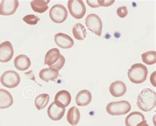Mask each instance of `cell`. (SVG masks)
Masks as SVG:
<instances>
[{
    "instance_id": "cell-6",
    "label": "cell",
    "mask_w": 156,
    "mask_h": 126,
    "mask_svg": "<svg viewBox=\"0 0 156 126\" xmlns=\"http://www.w3.org/2000/svg\"><path fill=\"white\" fill-rule=\"evenodd\" d=\"M85 23L86 26L90 31L98 36H101L103 25L99 16L94 13L90 14L86 18Z\"/></svg>"
},
{
    "instance_id": "cell-28",
    "label": "cell",
    "mask_w": 156,
    "mask_h": 126,
    "mask_svg": "<svg viewBox=\"0 0 156 126\" xmlns=\"http://www.w3.org/2000/svg\"><path fill=\"white\" fill-rule=\"evenodd\" d=\"M98 5L102 7H109L115 3L114 0H98Z\"/></svg>"
},
{
    "instance_id": "cell-21",
    "label": "cell",
    "mask_w": 156,
    "mask_h": 126,
    "mask_svg": "<svg viewBox=\"0 0 156 126\" xmlns=\"http://www.w3.org/2000/svg\"><path fill=\"white\" fill-rule=\"evenodd\" d=\"M49 3L50 0H33L30 2V5L36 13H43L48 9Z\"/></svg>"
},
{
    "instance_id": "cell-18",
    "label": "cell",
    "mask_w": 156,
    "mask_h": 126,
    "mask_svg": "<svg viewBox=\"0 0 156 126\" xmlns=\"http://www.w3.org/2000/svg\"><path fill=\"white\" fill-rule=\"evenodd\" d=\"M60 51L57 48H52L49 50L44 58V64L47 65L49 67L55 63L59 60L61 57Z\"/></svg>"
},
{
    "instance_id": "cell-14",
    "label": "cell",
    "mask_w": 156,
    "mask_h": 126,
    "mask_svg": "<svg viewBox=\"0 0 156 126\" xmlns=\"http://www.w3.org/2000/svg\"><path fill=\"white\" fill-rule=\"evenodd\" d=\"M15 67L19 71H26L31 66V61L26 55H19L14 60Z\"/></svg>"
},
{
    "instance_id": "cell-11",
    "label": "cell",
    "mask_w": 156,
    "mask_h": 126,
    "mask_svg": "<svg viewBox=\"0 0 156 126\" xmlns=\"http://www.w3.org/2000/svg\"><path fill=\"white\" fill-rule=\"evenodd\" d=\"M54 100L55 104L61 108H65L71 103V95L69 91L66 90H62L57 93Z\"/></svg>"
},
{
    "instance_id": "cell-19",
    "label": "cell",
    "mask_w": 156,
    "mask_h": 126,
    "mask_svg": "<svg viewBox=\"0 0 156 126\" xmlns=\"http://www.w3.org/2000/svg\"><path fill=\"white\" fill-rule=\"evenodd\" d=\"M145 120V117L141 112H133L127 116L125 119L126 126H136L140 122Z\"/></svg>"
},
{
    "instance_id": "cell-9",
    "label": "cell",
    "mask_w": 156,
    "mask_h": 126,
    "mask_svg": "<svg viewBox=\"0 0 156 126\" xmlns=\"http://www.w3.org/2000/svg\"><path fill=\"white\" fill-rule=\"evenodd\" d=\"M13 54L14 50L11 42L5 41L0 44V62H9Z\"/></svg>"
},
{
    "instance_id": "cell-16",
    "label": "cell",
    "mask_w": 156,
    "mask_h": 126,
    "mask_svg": "<svg viewBox=\"0 0 156 126\" xmlns=\"http://www.w3.org/2000/svg\"><path fill=\"white\" fill-rule=\"evenodd\" d=\"M59 76V71L52 68H45L39 73L40 78L42 81L49 82L50 81H55Z\"/></svg>"
},
{
    "instance_id": "cell-10",
    "label": "cell",
    "mask_w": 156,
    "mask_h": 126,
    "mask_svg": "<svg viewBox=\"0 0 156 126\" xmlns=\"http://www.w3.org/2000/svg\"><path fill=\"white\" fill-rule=\"evenodd\" d=\"M55 42L59 47L63 49H69L74 46V41L71 36L60 32L55 35Z\"/></svg>"
},
{
    "instance_id": "cell-5",
    "label": "cell",
    "mask_w": 156,
    "mask_h": 126,
    "mask_svg": "<svg viewBox=\"0 0 156 126\" xmlns=\"http://www.w3.org/2000/svg\"><path fill=\"white\" fill-rule=\"evenodd\" d=\"M0 81L3 86L9 88H14L20 84V77L18 73L9 70L3 73L0 78Z\"/></svg>"
},
{
    "instance_id": "cell-17",
    "label": "cell",
    "mask_w": 156,
    "mask_h": 126,
    "mask_svg": "<svg viewBox=\"0 0 156 126\" xmlns=\"http://www.w3.org/2000/svg\"><path fill=\"white\" fill-rule=\"evenodd\" d=\"M92 99L91 92L88 90H83L76 95V103L79 106H86L91 103Z\"/></svg>"
},
{
    "instance_id": "cell-27",
    "label": "cell",
    "mask_w": 156,
    "mask_h": 126,
    "mask_svg": "<svg viewBox=\"0 0 156 126\" xmlns=\"http://www.w3.org/2000/svg\"><path fill=\"white\" fill-rule=\"evenodd\" d=\"M117 14L121 18H124L128 15V9L126 6H122L119 7L117 10Z\"/></svg>"
},
{
    "instance_id": "cell-23",
    "label": "cell",
    "mask_w": 156,
    "mask_h": 126,
    "mask_svg": "<svg viewBox=\"0 0 156 126\" xmlns=\"http://www.w3.org/2000/svg\"><path fill=\"white\" fill-rule=\"evenodd\" d=\"M49 101H50V96H49V95L46 94V93L39 95L35 99V106L38 110H41L46 107Z\"/></svg>"
},
{
    "instance_id": "cell-15",
    "label": "cell",
    "mask_w": 156,
    "mask_h": 126,
    "mask_svg": "<svg viewBox=\"0 0 156 126\" xmlns=\"http://www.w3.org/2000/svg\"><path fill=\"white\" fill-rule=\"evenodd\" d=\"M13 104V98L5 89L0 88V109L9 108Z\"/></svg>"
},
{
    "instance_id": "cell-1",
    "label": "cell",
    "mask_w": 156,
    "mask_h": 126,
    "mask_svg": "<svg viewBox=\"0 0 156 126\" xmlns=\"http://www.w3.org/2000/svg\"><path fill=\"white\" fill-rule=\"evenodd\" d=\"M138 107L144 112H149L156 105L155 92L151 88H144L140 92L137 99Z\"/></svg>"
},
{
    "instance_id": "cell-24",
    "label": "cell",
    "mask_w": 156,
    "mask_h": 126,
    "mask_svg": "<svg viewBox=\"0 0 156 126\" xmlns=\"http://www.w3.org/2000/svg\"><path fill=\"white\" fill-rule=\"evenodd\" d=\"M142 60L144 63L147 65H153L156 62V52L155 51H150L144 53L142 54Z\"/></svg>"
},
{
    "instance_id": "cell-29",
    "label": "cell",
    "mask_w": 156,
    "mask_h": 126,
    "mask_svg": "<svg viewBox=\"0 0 156 126\" xmlns=\"http://www.w3.org/2000/svg\"><path fill=\"white\" fill-rule=\"evenodd\" d=\"M87 3H88V5L91 7L92 8H96L100 7V5H98V0H96V1H87Z\"/></svg>"
},
{
    "instance_id": "cell-22",
    "label": "cell",
    "mask_w": 156,
    "mask_h": 126,
    "mask_svg": "<svg viewBox=\"0 0 156 126\" xmlns=\"http://www.w3.org/2000/svg\"><path fill=\"white\" fill-rule=\"evenodd\" d=\"M73 34L76 40H83L87 36V30L81 23H76L73 28Z\"/></svg>"
},
{
    "instance_id": "cell-2",
    "label": "cell",
    "mask_w": 156,
    "mask_h": 126,
    "mask_svg": "<svg viewBox=\"0 0 156 126\" xmlns=\"http://www.w3.org/2000/svg\"><path fill=\"white\" fill-rule=\"evenodd\" d=\"M148 70L144 65L135 63L133 65L128 71V77L131 82L134 84H140L146 80Z\"/></svg>"
},
{
    "instance_id": "cell-20",
    "label": "cell",
    "mask_w": 156,
    "mask_h": 126,
    "mask_svg": "<svg viewBox=\"0 0 156 126\" xmlns=\"http://www.w3.org/2000/svg\"><path fill=\"white\" fill-rule=\"evenodd\" d=\"M80 119V113L76 106H73L70 108L67 115L68 122L72 126H75L79 124Z\"/></svg>"
},
{
    "instance_id": "cell-13",
    "label": "cell",
    "mask_w": 156,
    "mask_h": 126,
    "mask_svg": "<svg viewBox=\"0 0 156 126\" xmlns=\"http://www.w3.org/2000/svg\"><path fill=\"white\" fill-rule=\"evenodd\" d=\"M109 92L114 97L122 96L126 92V85L121 81H114L110 85Z\"/></svg>"
},
{
    "instance_id": "cell-4",
    "label": "cell",
    "mask_w": 156,
    "mask_h": 126,
    "mask_svg": "<svg viewBox=\"0 0 156 126\" xmlns=\"http://www.w3.org/2000/svg\"><path fill=\"white\" fill-rule=\"evenodd\" d=\"M70 14L76 19H81L87 12V9L82 0H69L67 3Z\"/></svg>"
},
{
    "instance_id": "cell-30",
    "label": "cell",
    "mask_w": 156,
    "mask_h": 126,
    "mask_svg": "<svg viewBox=\"0 0 156 126\" xmlns=\"http://www.w3.org/2000/svg\"><path fill=\"white\" fill-rule=\"evenodd\" d=\"M136 126H149V125L147 124V121L144 120V121H141V122H140Z\"/></svg>"
},
{
    "instance_id": "cell-8",
    "label": "cell",
    "mask_w": 156,
    "mask_h": 126,
    "mask_svg": "<svg viewBox=\"0 0 156 126\" xmlns=\"http://www.w3.org/2000/svg\"><path fill=\"white\" fill-rule=\"evenodd\" d=\"M19 5L18 0H3L0 3V15L9 16L14 14Z\"/></svg>"
},
{
    "instance_id": "cell-26",
    "label": "cell",
    "mask_w": 156,
    "mask_h": 126,
    "mask_svg": "<svg viewBox=\"0 0 156 126\" xmlns=\"http://www.w3.org/2000/svg\"><path fill=\"white\" fill-rule=\"evenodd\" d=\"M65 63V57L63 55H61V57H60V58L59 59V60L57 61V62L55 63L52 65V66H50L49 68L55 69V70H57L59 71L60 70H61V69L63 68Z\"/></svg>"
},
{
    "instance_id": "cell-7",
    "label": "cell",
    "mask_w": 156,
    "mask_h": 126,
    "mask_svg": "<svg viewBox=\"0 0 156 126\" xmlns=\"http://www.w3.org/2000/svg\"><path fill=\"white\" fill-rule=\"evenodd\" d=\"M68 11L66 8L61 4L53 5L50 11V17L56 23H62L67 19Z\"/></svg>"
},
{
    "instance_id": "cell-12",
    "label": "cell",
    "mask_w": 156,
    "mask_h": 126,
    "mask_svg": "<svg viewBox=\"0 0 156 126\" xmlns=\"http://www.w3.org/2000/svg\"><path fill=\"white\" fill-rule=\"evenodd\" d=\"M65 113V108H61L55 104L54 102L52 103L48 109V115L53 121H59L63 118Z\"/></svg>"
},
{
    "instance_id": "cell-25",
    "label": "cell",
    "mask_w": 156,
    "mask_h": 126,
    "mask_svg": "<svg viewBox=\"0 0 156 126\" xmlns=\"http://www.w3.org/2000/svg\"><path fill=\"white\" fill-rule=\"evenodd\" d=\"M23 20L24 23L29 25H35L40 21V18L34 15H27L25 17H24Z\"/></svg>"
},
{
    "instance_id": "cell-3",
    "label": "cell",
    "mask_w": 156,
    "mask_h": 126,
    "mask_svg": "<svg viewBox=\"0 0 156 126\" xmlns=\"http://www.w3.org/2000/svg\"><path fill=\"white\" fill-rule=\"evenodd\" d=\"M131 110L130 104L126 100L110 103L106 107V111L111 116H121L126 114Z\"/></svg>"
}]
</instances>
